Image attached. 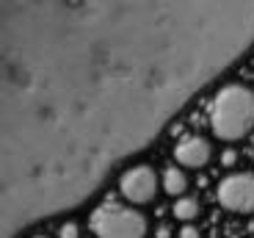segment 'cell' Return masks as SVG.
<instances>
[{"label":"cell","mask_w":254,"mask_h":238,"mask_svg":"<svg viewBox=\"0 0 254 238\" xmlns=\"http://www.w3.org/2000/svg\"><path fill=\"white\" fill-rule=\"evenodd\" d=\"M177 236H180V238H202V230H199L196 225H183Z\"/></svg>","instance_id":"10"},{"label":"cell","mask_w":254,"mask_h":238,"mask_svg":"<svg viewBox=\"0 0 254 238\" xmlns=\"http://www.w3.org/2000/svg\"><path fill=\"white\" fill-rule=\"evenodd\" d=\"M252 161H254V153H252Z\"/></svg>","instance_id":"14"},{"label":"cell","mask_w":254,"mask_h":238,"mask_svg":"<svg viewBox=\"0 0 254 238\" xmlns=\"http://www.w3.org/2000/svg\"><path fill=\"white\" fill-rule=\"evenodd\" d=\"M172 213H174V219L183 222V225H193V222L199 219V213H202V202L196 200V197H180V200H174L172 205Z\"/></svg>","instance_id":"8"},{"label":"cell","mask_w":254,"mask_h":238,"mask_svg":"<svg viewBox=\"0 0 254 238\" xmlns=\"http://www.w3.org/2000/svg\"><path fill=\"white\" fill-rule=\"evenodd\" d=\"M116 188H119L122 200L127 205H133V208L149 205V202H155V197L160 191V174L149 163H135V166H127L119 174Z\"/></svg>","instance_id":"4"},{"label":"cell","mask_w":254,"mask_h":238,"mask_svg":"<svg viewBox=\"0 0 254 238\" xmlns=\"http://www.w3.org/2000/svg\"><path fill=\"white\" fill-rule=\"evenodd\" d=\"M174 236V227L172 225H160L158 230H155V238H172Z\"/></svg>","instance_id":"12"},{"label":"cell","mask_w":254,"mask_h":238,"mask_svg":"<svg viewBox=\"0 0 254 238\" xmlns=\"http://www.w3.org/2000/svg\"><path fill=\"white\" fill-rule=\"evenodd\" d=\"M89 227L94 238H146L149 236V222L133 205L122 202H102L91 211Z\"/></svg>","instance_id":"3"},{"label":"cell","mask_w":254,"mask_h":238,"mask_svg":"<svg viewBox=\"0 0 254 238\" xmlns=\"http://www.w3.org/2000/svg\"><path fill=\"white\" fill-rule=\"evenodd\" d=\"M216 200L229 213H254V172H232L216 188Z\"/></svg>","instance_id":"5"},{"label":"cell","mask_w":254,"mask_h":238,"mask_svg":"<svg viewBox=\"0 0 254 238\" xmlns=\"http://www.w3.org/2000/svg\"><path fill=\"white\" fill-rule=\"evenodd\" d=\"M221 163H224V166H235V163H238V153H235V150H224V153H221Z\"/></svg>","instance_id":"11"},{"label":"cell","mask_w":254,"mask_h":238,"mask_svg":"<svg viewBox=\"0 0 254 238\" xmlns=\"http://www.w3.org/2000/svg\"><path fill=\"white\" fill-rule=\"evenodd\" d=\"M210 130L218 142H243L254 130V89L224 83L210 103Z\"/></svg>","instance_id":"2"},{"label":"cell","mask_w":254,"mask_h":238,"mask_svg":"<svg viewBox=\"0 0 254 238\" xmlns=\"http://www.w3.org/2000/svg\"><path fill=\"white\" fill-rule=\"evenodd\" d=\"M254 45V0H3V238L80 205Z\"/></svg>","instance_id":"1"},{"label":"cell","mask_w":254,"mask_h":238,"mask_svg":"<svg viewBox=\"0 0 254 238\" xmlns=\"http://www.w3.org/2000/svg\"><path fill=\"white\" fill-rule=\"evenodd\" d=\"M188 186H190V180H188V174H185V169L180 166V163H169V166L160 172V191H166L169 197H174V200L185 197Z\"/></svg>","instance_id":"7"},{"label":"cell","mask_w":254,"mask_h":238,"mask_svg":"<svg viewBox=\"0 0 254 238\" xmlns=\"http://www.w3.org/2000/svg\"><path fill=\"white\" fill-rule=\"evenodd\" d=\"M174 161L183 169H204L213 161V144L204 139V136H183L174 147Z\"/></svg>","instance_id":"6"},{"label":"cell","mask_w":254,"mask_h":238,"mask_svg":"<svg viewBox=\"0 0 254 238\" xmlns=\"http://www.w3.org/2000/svg\"><path fill=\"white\" fill-rule=\"evenodd\" d=\"M58 238H80V225L77 222H64L61 227H58Z\"/></svg>","instance_id":"9"},{"label":"cell","mask_w":254,"mask_h":238,"mask_svg":"<svg viewBox=\"0 0 254 238\" xmlns=\"http://www.w3.org/2000/svg\"><path fill=\"white\" fill-rule=\"evenodd\" d=\"M31 238H50V236H42V233H39V236H31Z\"/></svg>","instance_id":"13"}]
</instances>
